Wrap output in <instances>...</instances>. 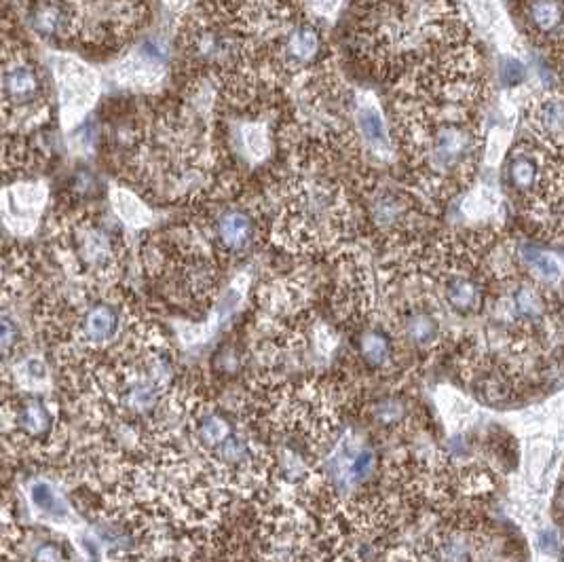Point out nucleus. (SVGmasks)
<instances>
[{"mask_svg": "<svg viewBox=\"0 0 564 562\" xmlns=\"http://www.w3.org/2000/svg\"><path fill=\"white\" fill-rule=\"evenodd\" d=\"M110 205H112V210H115L117 218L125 224V227H131V229L153 227L155 214H153V210H148V205L136 193L121 189V186H112V189H110Z\"/></svg>", "mask_w": 564, "mask_h": 562, "instance_id": "16", "label": "nucleus"}, {"mask_svg": "<svg viewBox=\"0 0 564 562\" xmlns=\"http://www.w3.org/2000/svg\"><path fill=\"white\" fill-rule=\"evenodd\" d=\"M68 239L74 262H79V267L89 273L104 275L119 260L117 241L110 237L106 229L98 227V224H74V229L68 233Z\"/></svg>", "mask_w": 564, "mask_h": 562, "instance_id": "5", "label": "nucleus"}, {"mask_svg": "<svg viewBox=\"0 0 564 562\" xmlns=\"http://www.w3.org/2000/svg\"><path fill=\"white\" fill-rule=\"evenodd\" d=\"M256 220L248 210H224L216 220V237L220 248L229 254H241L254 246Z\"/></svg>", "mask_w": 564, "mask_h": 562, "instance_id": "10", "label": "nucleus"}, {"mask_svg": "<svg viewBox=\"0 0 564 562\" xmlns=\"http://www.w3.org/2000/svg\"><path fill=\"white\" fill-rule=\"evenodd\" d=\"M30 503L36 512L53 522L70 518L68 501L47 480H36L30 484Z\"/></svg>", "mask_w": 564, "mask_h": 562, "instance_id": "18", "label": "nucleus"}, {"mask_svg": "<svg viewBox=\"0 0 564 562\" xmlns=\"http://www.w3.org/2000/svg\"><path fill=\"white\" fill-rule=\"evenodd\" d=\"M543 174V165L529 153H516L507 167L510 184L520 195H533L539 186Z\"/></svg>", "mask_w": 564, "mask_h": 562, "instance_id": "19", "label": "nucleus"}, {"mask_svg": "<svg viewBox=\"0 0 564 562\" xmlns=\"http://www.w3.org/2000/svg\"><path fill=\"white\" fill-rule=\"evenodd\" d=\"M531 127L539 140L554 148H564V98L548 96L531 110Z\"/></svg>", "mask_w": 564, "mask_h": 562, "instance_id": "13", "label": "nucleus"}, {"mask_svg": "<svg viewBox=\"0 0 564 562\" xmlns=\"http://www.w3.org/2000/svg\"><path fill=\"white\" fill-rule=\"evenodd\" d=\"M231 434H233L231 423L222 415H218V412H205V415L197 419L195 436H197V444L205 453L212 455Z\"/></svg>", "mask_w": 564, "mask_h": 562, "instance_id": "21", "label": "nucleus"}, {"mask_svg": "<svg viewBox=\"0 0 564 562\" xmlns=\"http://www.w3.org/2000/svg\"><path fill=\"white\" fill-rule=\"evenodd\" d=\"M402 341L417 351H431L444 343L440 317L423 305L408 307L396 317Z\"/></svg>", "mask_w": 564, "mask_h": 562, "instance_id": "8", "label": "nucleus"}, {"mask_svg": "<svg viewBox=\"0 0 564 562\" xmlns=\"http://www.w3.org/2000/svg\"><path fill=\"white\" fill-rule=\"evenodd\" d=\"M366 417L370 419V423L374 427L387 429V432H396V429H406L415 417V408H412V402H408L402 396H383L372 400L366 408Z\"/></svg>", "mask_w": 564, "mask_h": 562, "instance_id": "15", "label": "nucleus"}, {"mask_svg": "<svg viewBox=\"0 0 564 562\" xmlns=\"http://www.w3.org/2000/svg\"><path fill=\"white\" fill-rule=\"evenodd\" d=\"M526 79V68L516 58H503L499 62V81L503 87H518Z\"/></svg>", "mask_w": 564, "mask_h": 562, "instance_id": "25", "label": "nucleus"}, {"mask_svg": "<svg viewBox=\"0 0 564 562\" xmlns=\"http://www.w3.org/2000/svg\"><path fill=\"white\" fill-rule=\"evenodd\" d=\"M47 203V186L41 182L13 184L0 193V220L15 235H30Z\"/></svg>", "mask_w": 564, "mask_h": 562, "instance_id": "4", "label": "nucleus"}, {"mask_svg": "<svg viewBox=\"0 0 564 562\" xmlns=\"http://www.w3.org/2000/svg\"><path fill=\"white\" fill-rule=\"evenodd\" d=\"M516 258L522 265L526 277H531L533 281L541 286H554L562 277V265L556 254L550 250H545L537 243H520L516 248Z\"/></svg>", "mask_w": 564, "mask_h": 562, "instance_id": "14", "label": "nucleus"}, {"mask_svg": "<svg viewBox=\"0 0 564 562\" xmlns=\"http://www.w3.org/2000/svg\"><path fill=\"white\" fill-rule=\"evenodd\" d=\"M20 330L9 315H0V353H7L17 345Z\"/></svg>", "mask_w": 564, "mask_h": 562, "instance_id": "26", "label": "nucleus"}, {"mask_svg": "<svg viewBox=\"0 0 564 562\" xmlns=\"http://www.w3.org/2000/svg\"><path fill=\"white\" fill-rule=\"evenodd\" d=\"M357 125H360V134L366 140V144L374 148L376 153H385V155L391 153V138L387 134V127L379 110L372 106H364L360 112H357Z\"/></svg>", "mask_w": 564, "mask_h": 562, "instance_id": "20", "label": "nucleus"}, {"mask_svg": "<svg viewBox=\"0 0 564 562\" xmlns=\"http://www.w3.org/2000/svg\"><path fill=\"white\" fill-rule=\"evenodd\" d=\"M360 358L374 372H393L398 362L396 339L385 328H366L360 334Z\"/></svg>", "mask_w": 564, "mask_h": 562, "instance_id": "12", "label": "nucleus"}, {"mask_svg": "<svg viewBox=\"0 0 564 562\" xmlns=\"http://www.w3.org/2000/svg\"><path fill=\"white\" fill-rule=\"evenodd\" d=\"M17 374H20V381L26 383L28 387H43L47 385L49 379V368L41 358H30L26 362H22V366L17 368Z\"/></svg>", "mask_w": 564, "mask_h": 562, "instance_id": "24", "label": "nucleus"}, {"mask_svg": "<svg viewBox=\"0 0 564 562\" xmlns=\"http://www.w3.org/2000/svg\"><path fill=\"white\" fill-rule=\"evenodd\" d=\"M17 425L22 427V432L28 436H41L51 429V415L39 400H26L20 406V415H17Z\"/></svg>", "mask_w": 564, "mask_h": 562, "instance_id": "22", "label": "nucleus"}, {"mask_svg": "<svg viewBox=\"0 0 564 562\" xmlns=\"http://www.w3.org/2000/svg\"><path fill=\"white\" fill-rule=\"evenodd\" d=\"M241 142H243V151H246V155L252 161H262L271 153L269 131L265 125H260V123H252V125L243 127Z\"/></svg>", "mask_w": 564, "mask_h": 562, "instance_id": "23", "label": "nucleus"}, {"mask_svg": "<svg viewBox=\"0 0 564 562\" xmlns=\"http://www.w3.org/2000/svg\"><path fill=\"white\" fill-rule=\"evenodd\" d=\"M119 313L108 303H98L85 311L79 322V343L85 349H100L119 336Z\"/></svg>", "mask_w": 564, "mask_h": 562, "instance_id": "11", "label": "nucleus"}, {"mask_svg": "<svg viewBox=\"0 0 564 562\" xmlns=\"http://www.w3.org/2000/svg\"><path fill=\"white\" fill-rule=\"evenodd\" d=\"M444 277L440 279L442 298L450 311L459 315L476 313L482 307L484 284L474 267L465 262H446L442 267Z\"/></svg>", "mask_w": 564, "mask_h": 562, "instance_id": "7", "label": "nucleus"}, {"mask_svg": "<svg viewBox=\"0 0 564 562\" xmlns=\"http://www.w3.org/2000/svg\"><path fill=\"white\" fill-rule=\"evenodd\" d=\"M558 70H560V79H562V83H564V55L560 58V66H558Z\"/></svg>", "mask_w": 564, "mask_h": 562, "instance_id": "27", "label": "nucleus"}, {"mask_svg": "<svg viewBox=\"0 0 564 562\" xmlns=\"http://www.w3.org/2000/svg\"><path fill=\"white\" fill-rule=\"evenodd\" d=\"M408 161L421 189L446 199L465 189L474 178L480 138L474 125L461 119H436L419 125L408 136Z\"/></svg>", "mask_w": 564, "mask_h": 562, "instance_id": "1", "label": "nucleus"}, {"mask_svg": "<svg viewBox=\"0 0 564 562\" xmlns=\"http://www.w3.org/2000/svg\"><path fill=\"white\" fill-rule=\"evenodd\" d=\"M366 218L368 224L381 235L398 237L404 235L412 222H415V203L404 193L396 191H379L372 193L366 201Z\"/></svg>", "mask_w": 564, "mask_h": 562, "instance_id": "6", "label": "nucleus"}, {"mask_svg": "<svg viewBox=\"0 0 564 562\" xmlns=\"http://www.w3.org/2000/svg\"><path fill=\"white\" fill-rule=\"evenodd\" d=\"M526 22L539 36H558L564 30V0H529Z\"/></svg>", "mask_w": 564, "mask_h": 562, "instance_id": "17", "label": "nucleus"}, {"mask_svg": "<svg viewBox=\"0 0 564 562\" xmlns=\"http://www.w3.org/2000/svg\"><path fill=\"white\" fill-rule=\"evenodd\" d=\"M55 81H58L64 125H79L98 100V77L81 62L64 58L55 62Z\"/></svg>", "mask_w": 564, "mask_h": 562, "instance_id": "3", "label": "nucleus"}, {"mask_svg": "<svg viewBox=\"0 0 564 562\" xmlns=\"http://www.w3.org/2000/svg\"><path fill=\"white\" fill-rule=\"evenodd\" d=\"M558 503H560V508H562V512H564V489H562V493H560V497H558Z\"/></svg>", "mask_w": 564, "mask_h": 562, "instance_id": "28", "label": "nucleus"}, {"mask_svg": "<svg viewBox=\"0 0 564 562\" xmlns=\"http://www.w3.org/2000/svg\"><path fill=\"white\" fill-rule=\"evenodd\" d=\"M324 39L311 24H296L279 43V55L288 68H309L322 58Z\"/></svg>", "mask_w": 564, "mask_h": 562, "instance_id": "9", "label": "nucleus"}, {"mask_svg": "<svg viewBox=\"0 0 564 562\" xmlns=\"http://www.w3.org/2000/svg\"><path fill=\"white\" fill-rule=\"evenodd\" d=\"M351 212L345 193L330 182H298L277 220V235L284 246L303 252L336 248L347 239Z\"/></svg>", "mask_w": 564, "mask_h": 562, "instance_id": "2", "label": "nucleus"}]
</instances>
